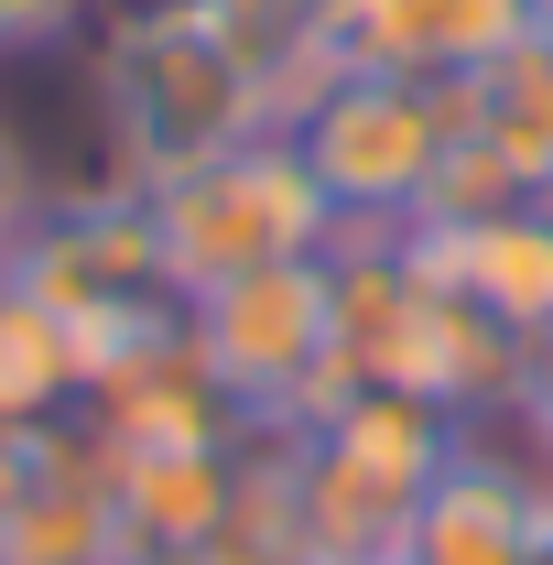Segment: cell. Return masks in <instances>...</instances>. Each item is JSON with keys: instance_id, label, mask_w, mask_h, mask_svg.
Here are the masks:
<instances>
[{"instance_id": "11", "label": "cell", "mask_w": 553, "mask_h": 565, "mask_svg": "<svg viewBox=\"0 0 553 565\" xmlns=\"http://www.w3.org/2000/svg\"><path fill=\"white\" fill-rule=\"evenodd\" d=\"M196 11H217V22H272V11H304V0H196Z\"/></svg>"}, {"instance_id": "7", "label": "cell", "mask_w": 553, "mask_h": 565, "mask_svg": "<svg viewBox=\"0 0 553 565\" xmlns=\"http://www.w3.org/2000/svg\"><path fill=\"white\" fill-rule=\"evenodd\" d=\"M66 414H87V338L44 294L0 282V435H44Z\"/></svg>"}, {"instance_id": "13", "label": "cell", "mask_w": 553, "mask_h": 565, "mask_svg": "<svg viewBox=\"0 0 553 565\" xmlns=\"http://www.w3.org/2000/svg\"><path fill=\"white\" fill-rule=\"evenodd\" d=\"M532 33H543V44H553V0H532Z\"/></svg>"}, {"instance_id": "10", "label": "cell", "mask_w": 553, "mask_h": 565, "mask_svg": "<svg viewBox=\"0 0 553 565\" xmlns=\"http://www.w3.org/2000/svg\"><path fill=\"white\" fill-rule=\"evenodd\" d=\"M510 403H521V424L553 446V338H532V349H521V392H510Z\"/></svg>"}, {"instance_id": "5", "label": "cell", "mask_w": 553, "mask_h": 565, "mask_svg": "<svg viewBox=\"0 0 553 565\" xmlns=\"http://www.w3.org/2000/svg\"><path fill=\"white\" fill-rule=\"evenodd\" d=\"M109 511L120 555L196 565L239 511V446H109Z\"/></svg>"}, {"instance_id": "14", "label": "cell", "mask_w": 553, "mask_h": 565, "mask_svg": "<svg viewBox=\"0 0 553 565\" xmlns=\"http://www.w3.org/2000/svg\"><path fill=\"white\" fill-rule=\"evenodd\" d=\"M0 282H11V250H0Z\"/></svg>"}, {"instance_id": "9", "label": "cell", "mask_w": 553, "mask_h": 565, "mask_svg": "<svg viewBox=\"0 0 553 565\" xmlns=\"http://www.w3.org/2000/svg\"><path fill=\"white\" fill-rule=\"evenodd\" d=\"M44 207V174H33V163H22V141L0 131V250H11V228H22V217Z\"/></svg>"}, {"instance_id": "3", "label": "cell", "mask_w": 553, "mask_h": 565, "mask_svg": "<svg viewBox=\"0 0 553 565\" xmlns=\"http://www.w3.org/2000/svg\"><path fill=\"white\" fill-rule=\"evenodd\" d=\"M478 141V76H337L315 87L304 109V174L326 185V207H358V217H423V185L434 163Z\"/></svg>"}, {"instance_id": "6", "label": "cell", "mask_w": 553, "mask_h": 565, "mask_svg": "<svg viewBox=\"0 0 553 565\" xmlns=\"http://www.w3.org/2000/svg\"><path fill=\"white\" fill-rule=\"evenodd\" d=\"M402 250L423 262V282L467 294L488 327H510L521 349L553 338V207H543V196L478 217V228H445V250H434V239H402Z\"/></svg>"}, {"instance_id": "1", "label": "cell", "mask_w": 553, "mask_h": 565, "mask_svg": "<svg viewBox=\"0 0 553 565\" xmlns=\"http://www.w3.org/2000/svg\"><path fill=\"white\" fill-rule=\"evenodd\" d=\"M109 141L131 152L141 174H196L217 152L272 131V66L250 44V22H217V11H174V22H141L131 44L109 55Z\"/></svg>"}, {"instance_id": "12", "label": "cell", "mask_w": 553, "mask_h": 565, "mask_svg": "<svg viewBox=\"0 0 553 565\" xmlns=\"http://www.w3.org/2000/svg\"><path fill=\"white\" fill-rule=\"evenodd\" d=\"M521 565H553V522H543V533H532V555H521Z\"/></svg>"}, {"instance_id": "8", "label": "cell", "mask_w": 553, "mask_h": 565, "mask_svg": "<svg viewBox=\"0 0 553 565\" xmlns=\"http://www.w3.org/2000/svg\"><path fill=\"white\" fill-rule=\"evenodd\" d=\"M532 44V0H402L413 76H488Z\"/></svg>"}, {"instance_id": "4", "label": "cell", "mask_w": 553, "mask_h": 565, "mask_svg": "<svg viewBox=\"0 0 553 565\" xmlns=\"http://www.w3.org/2000/svg\"><path fill=\"white\" fill-rule=\"evenodd\" d=\"M185 338L207 349V370L239 392L250 424H304L337 359V262L304 250V262H261V273L217 282L185 305Z\"/></svg>"}, {"instance_id": "2", "label": "cell", "mask_w": 553, "mask_h": 565, "mask_svg": "<svg viewBox=\"0 0 553 565\" xmlns=\"http://www.w3.org/2000/svg\"><path fill=\"white\" fill-rule=\"evenodd\" d=\"M152 250H163V282H174V305H196L217 282L261 273V262H304V250H326V185L304 174V152L293 141H239V152H217L196 174H163L152 196Z\"/></svg>"}]
</instances>
